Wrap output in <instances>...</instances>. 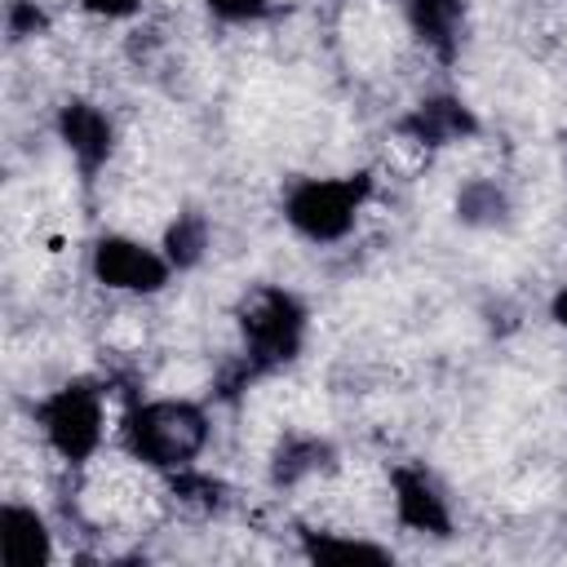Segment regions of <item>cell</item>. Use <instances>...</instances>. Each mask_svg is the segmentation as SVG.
I'll list each match as a JSON object with an SVG mask.
<instances>
[{
  "mask_svg": "<svg viewBox=\"0 0 567 567\" xmlns=\"http://www.w3.org/2000/svg\"><path fill=\"white\" fill-rule=\"evenodd\" d=\"M208 412L190 399H146L133 403L120 421V443L133 461L177 474L186 465L199 461V452L208 447Z\"/></svg>",
  "mask_w": 567,
  "mask_h": 567,
  "instance_id": "cell-1",
  "label": "cell"
},
{
  "mask_svg": "<svg viewBox=\"0 0 567 567\" xmlns=\"http://www.w3.org/2000/svg\"><path fill=\"white\" fill-rule=\"evenodd\" d=\"M239 337H244V350H248V372L284 368L301 354L306 306L284 288L261 284L239 301Z\"/></svg>",
  "mask_w": 567,
  "mask_h": 567,
  "instance_id": "cell-2",
  "label": "cell"
},
{
  "mask_svg": "<svg viewBox=\"0 0 567 567\" xmlns=\"http://www.w3.org/2000/svg\"><path fill=\"white\" fill-rule=\"evenodd\" d=\"M372 195V177L368 173H350V177H306L288 190L284 199V217L297 235H306L310 244H337L350 235L363 199Z\"/></svg>",
  "mask_w": 567,
  "mask_h": 567,
  "instance_id": "cell-3",
  "label": "cell"
},
{
  "mask_svg": "<svg viewBox=\"0 0 567 567\" xmlns=\"http://www.w3.org/2000/svg\"><path fill=\"white\" fill-rule=\"evenodd\" d=\"M35 421H40V430H44V443H49L62 461L84 465V461L102 447V434H106L102 390H97L93 381H66V385H58L49 399H40Z\"/></svg>",
  "mask_w": 567,
  "mask_h": 567,
  "instance_id": "cell-4",
  "label": "cell"
},
{
  "mask_svg": "<svg viewBox=\"0 0 567 567\" xmlns=\"http://www.w3.org/2000/svg\"><path fill=\"white\" fill-rule=\"evenodd\" d=\"M93 279L111 292H137V297H151L168 284L173 275V261L164 257V248H151L133 235H102L93 244Z\"/></svg>",
  "mask_w": 567,
  "mask_h": 567,
  "instance_id": "cell-5",
  "label": "cell"
},
{
  "mask_svg": "<svg viewBox=\"0 0 567 567\" xmlns=\"http://www.w3.org/2000/svg\"><path fill=\"white\" fill-rule=\"evenodd\" d=\"M390 487H394V514L408 532H421V536H447L452 532L447 496L434 487V478L425 470L399 465L390 474Z\"/></svg>",
  "mask_w": 567,
  "mask_h": 567,
  "instance_id": "cell-6",
  "label": "cell"
},
{
  "mask_svg": "<svg viewBox=\"0 0 567 567\" xmlns=\"http://www.w3.org/2000/svg\"><path fill=\"white\" fill-rule=\"evenodd\" d=\"M58 137L84 173H97L111 159V146H115V128H111L106 111L84 102V97H71V102L58 106Z\"/></svg>",
  "mask_w": 567,
  "mask_h": 567,
  "instance_id": "cell-7",
  "label": "cell"
},
{
  "mask_svg": "<svg viewBox=\"0 0 567 567\" xmlns=\"http://www.w3.org/2000/svg\"><path fill=\"white\" fill-rule=\"evenodd\" d=\"M0 558L4 567H49L53 563V532L35 505L4 501L0 509Z\"/></svg>",
  "mask_w": 567,
  "mask_h": 567,
  "instance_id": "cell-8",
  "label": "cell"
},
{
  "mask_svg": "<svg viewBox=\"0 0 567 567\" xmlns=\"http://www.w3.org/2000/svg\"><path fill=\"white\" fill-rule=\"evenodd\" d=\"M403 133H412L425 146H447V142H461L474 133V115L456 97H430L403 120Z\"/></svg>",
  "mask_w": 567,
  "mask_h": 567,
  "instance_id": "cell-9",
  "label": "cell"
},
{
  "mask_svg": "<svg viewBox=\"0 0 567 567\" xmlns=\"http://www.w3.org/2000/svg\"><path fill=\"white\" fill-rule=\"evenodd\" d=\"M461 18H465V4L461 0H408V22L412 31L443 58H452L456 49V35H461Z\"/></svg>",
  "mask_w": 567,
  "mask_h": 567,
  "instance_id": "cell-10",
  "label": "cell"
},
{
  "mask_svg": "<svg viewBox=\"0 0 567 567\" xmlns=\"http://www.w3.org/2000/svg\"><path fill=\"white\" fill-rule=\"evenodd\" d=\"M301 554L310 563H390L385 545H372L359 536H337V532H306Z\"/></svg>",
  "mask_w": 567,
  "mask_h": 567,
  "instance_id": "cell-11",
  "label": "cell"
},
{
  "mask_svg": "<svg viewBox=\"0 0 567 567\" xmlns=\"http://www.w3.org/2000/svg\"><path fill=\"white\" fill-rule=\"evenodd\" d=\"M328 443H319V439H284L279 447H275V461H270V478L275 483H301V478H310V474H319L323 465H328Z\"/></svg>",
  "mask_w": 567,
  "mask_h": 567,
  "instance_id": "cell-12",
  "label": "cell"
},
{
  "mask_svg": "<svg viewBox=\"0 0 567 567\" xmlns=\"http://www.w3.org/2000/svg\"><path fill=\"white\" fill-rule=\"evenodd\" d=\"M208 248V221L199 213H177L173 226L164 230V257L173 261V270H190Z\"/></svg>",
  "mask_w": 567,
  "mask_h": 567,
  "instance_id": "cell-13",
  "label": "cell"
},
{
  "mask_svg": "<svg viewBox=\"0 0 567 567\" xmlns=\"http://www.w3.org/2000/svg\"><path fill=\"white\" fill-rule=\"evenodd\" d=\"M456 217L470 221V226H492L505 217V195L496 182H470L461 195H456Z\"/></svg>",
  "mask_w": 567,
  "mask_h": 567,
  "instance_id": "cell-14",
  "label": "cell"
},
{
  "mask_svg": "<svg viewBox=\"0 0 567 567\" xmlns=\"http://www.w3.org/2000/svg\"><path fill=\"white\" fill-rule=\"evenodd\" d=\"M173 492H177L186 505H204V509L221 505V483H217V478H208V474H199L195 465H186V470H177V474H173Z\"/></svg>",
  "mask_w": 567,
  "mask_h": 567,
  "instance_id": "cell-15",
  "label": "cell"
},
{
  "mask_svg": "<svg viewBox=\"0 0 567 567\" xmlns=\"http://www.w3.org/2000/svg\"><path fill=\"white\" fill-rule=\"evenodd\" d=\"M204 4L221 22H257L270 13V0H204Z\"/></svg>",
  "mask_w": 567,
  "mask_h": 567,
  "instance_id": "cell-16",
  "label": "cell"
},
{
  "mask_svg": "<svg viewBox=\"0 0 567 567\" xmlns=\"http://www.w3.org/2000/svg\"><path fill=\"white\" fill-rule=\"evenodd\" d=\"M4 22H9V35H13V40H27V35H35V31L44 27V13L35 9V0H13Z\"/></svg>",
  "mask_w": 567,
  "mask_h": 567,
  "instance_id": "cell-17",
  "label": "cell"
},
{
  "mask_svg": "<svg viewBox=\"0 0 567 567\" xmlns=\"http://www.w3.org/2000/svg\"><path fill=\"white\" fill-rule=\"evenodd\" d=\"M137 4L142 0H80V9L93 18H128V13H137Z\"/></svg>",
  "mask_w": 567,
  "mask_h": 567,
  "instance_id": "cell-18",
  "label": "cell"
},
{
  "mask_svg": "<svg viewBox=\"0 0 567 567\" xmlns=\"http://www.w3.org/2000/svg\"><path fill=\"white\" fill-rule=\"evenodd\" d=\"M549 315H554V323H558V328H567V284L554 292V301H549Z\"/></svg>",
  "mask_w": 567,
  "mask_h": 567,
  "instance_id": "cell-19",
  "label": "cell"
}]
</instances>
